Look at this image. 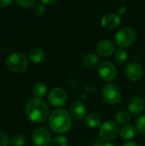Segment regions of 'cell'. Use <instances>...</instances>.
<instances>
[{
    "instance_id": "13",
    "label": "cell",
    "mask_w": 145,
    "mask_h": 146,
    "mask_svg": "<svg viewBox=\"0 0 145 146\" xmlns=\"http://www.w3.org/2000/svg\"><path fill=\"white\" fill-rule=\"evenodd\" d=\"M96 50L98 55L103 57H109L113 55L115 51V45L114 44L108 39L101 40L97 43L96 46Z\"/></svg>"
},
{
    "instance_id": "27",
    "label": "cell",
    "mask_w": 145,
    "mask_h": 146,
    "mask_svg": "<svg viewBox=\"0 0 145 146\" xmlns=\"http://www.w3.org/2000/svg\"><path fill=\"white\" fill-rule=\"evenodd\" d=\"M9 137L6 133L0 132V146H8L9 145Z\"/></svg>"
},
{
    "instance_id": "10",
    "label": "cell",
    "mask_w": 145,
    "mask_h": 146,
    "mask_svg": "<svg viewBox=\"0 0 145 146\" xmlns=\"http://www.w3.org/2000/svg\"><path fill=\"white\" fill-rule=\"evenodd\" d=\"M126 72V77L132 80V81H138L142 79L143 74H144V70H143V67L141 66V64L136 61H132L130 62L125 69Z\"/></svg>"
},
{
    "instance_id": "21",
    "label": "cell",
    "mask_w": 145,
    "mask_h": 146,
    "mask_svg": "<svg viewBox=\"0 0 145 146\" xmlns=\"http://www.w3.org/2000/svg\"><path fill=\"white\" fill-rule=\"evenodd\" d=\"M127 52L125 49H119L115 52V61L119 64H123L127 60Z\"/></svg>"
},
{
    "instance_id": "17",
    "label": "cell",
    "mask_w": 145,
    "mask_h": 146,
    "mask_svg": "<svg viewBox=\"0 0 145 146\" xmlns=\"http://www.w3.org/2000/svg\"><path fill=\"white\" fill-rule=\"evenodd\" d=\"M47 93V86L43 82H37L32 86V94L35 96L36 98H44Z\"/></svg>"
},
{
    "instance_id": "31",
    "label": "cell",
    "mask_w": 145,
    "mask_h": 146,
    "mask_svg": "<svg viewBox=\"0 0 145 146\" xmlns=\"http://www.w3.org/2000/svg\"><path fill=\"white\" fill-rule=\"evenodd\" d=\"M123 146H138V144L136 142H133V141H128L126 143H125Z\"/></svg>"
},
{
    "instance_id": "18",
    "label": "cell",
    "mask_w": 145,
    "mask_h": 146,
    "mask_svg": "<svg viewBox=\"0 0 145 146\" xmlns=\"http://www.w3.org/2000/svg\"><path fill=\"white\" fill-rule=\"evenodd\" d=\"M83 62L85 67H87L89 68H93L98 64L99 57L94 53H89L84 57Z\"/></svg>"
},
{
    "instance_id": "30",
    "label": "cell",
    "mask_w": 145,
    "mask_h": 146,
    "mask_svg": "<svg viewBox=\"0 0 145 146\" xmlns=\"http://www.w3.org/2000/svg\"><path fill=\"white\" fill-rule=\"evenodd\" d=\"M91 146H103V140L102 139H97L93 142V144L91 145Z\"/></svg>"
},
{
    "instance_id": "28",
    "label": "cell",
    "mask_w": 145,
    "mask_h": 146,
    "mask_svg": "<svg viewBox=\"0 0 145 146\" xmlns=\"http://www.w3.org/2000/svg\"><path fill=\"white\" fill-rule=\"evenodd\" d=\"M126 7L125 5H121L119 7L118 9V15H125L126 12Z\"/></svg>"
},
{
    "instance_id": "14",
    "label": "cell",
    "mask_w": 145,
    "mask_h": 146,
    "mask_svg": "<svg viewBox=\"0 0 145 146\" xmlns=\"http://www.w3.org/2000/svg\"><path fill=\"white\" fill-rule=\"evenodd\" d=\"M121 24V17L117 14H107L101 21V25L106 29H114Z\"/></svg>"
},
{
    "instance_id": "2",
    "label": "cell",
    "mask_w": 145,
    "mask_h": 146,
    "mask_svg": "<svg viewBox=\"0 0 145 146\" xmlns=\"http://www.w3.org/2000/svg\"><path fill=\"white\" fill-rule=\"evenodd\" d=\"M26 113L30 121L35 123H41L48 118L50 110L44 101L34 98L28 101Z\"/></svg>"
},
{
    "instance_id": "1",
    "label": "cell",
    "mask_w": 145,
    "mask_h": 146,
    "mask_svg": "<svg viewBox=\"0 0 145 146\" xmlns=\"http://www.w3.org/2000/svg\"><path fill=\"white\" fill-rule=\"evenodd\" d=\"M72 126L71 115L64 109L56 110L49 117V127L56 133H65Z\"/></svg>"
},
{
    "instance_id": "4",
    "label": "cell",
    "mask_w": 145,
    "mask_h": 146,
    "mask_svg": "<svg viewBox=\"0 0 145 146\" xmlns=\"http://www.w3.org/2000/svg\"><path fill=\"white\" fill-rule=\"evenodd\" d=\"M136 39V33L133 29L128 27H122L117 31L115 36V44L120 49H124L130 46Z\"/></svg>"
},
{
    "instance_id": "16",
    "label": "cell",
    "mask_w": 145,
    "mask_h": 146,
    "mask_svg": "<svg viewBox=\"0 0 145 146\" xmlns=\"http://www.w3.org/2000/svg\"><path fill=\"white\" fill-rule=\"evenodd\" d=\"M136 134H137V128L132 125H126L120 131L121 138L125 140H130L133 139L136 136Z\"/></svg>"
},
{
    "instance_id": "24",
    "label": "cell",
    "mask_w": 145,
    "mask_h": 146,
    "mask_svg": "<svg viewBox=\"0 0 145 146\" xmlns=\"http://www.w3.org/2000/svg\"><path fill=\"white\" fill-rule=\"evenodd\" d=\"M10 142L13 146H23L25 144V138L21 134H17L12 137Z\"/></svg>"
},
{
    "instance_id": "32",
    "label": "cell",
    "mask_w": 145,
    "mask_h": 146,
    "mask_svg": "<svg viewBox=\"0 0 145 146\" xmlns=\"http://www.w3.org/2000/svg\"><path fill=\"white\" fill-rule=\"evenodd\" d=\"M56 2V0H54V1H45V0H43V1H41V3L42 4H53Z\"/></svg>"
},
{
    "instance_id": "33",
    "label": "cell",
    "mask_w": 145,
    "mask_h": 146,
    "mask_svg": "<svg viewBox=\"0 0 145 146\" xmlns=\"http://www.w3.org/2000/svg\"><path fill=\"white\" fill-rule=\"evenodd\" d=\"M103 146H115V145H113V144H110V143H106V144H104Z\"/></svg>"
},
{
    "instance_id": "23",
    "label": "cell",
    "mask_w": 145,
    "mask_h": 146,
    "mask_svg": "<svg viewBox=\"0 0 145 146\" xmlns=\"http://www.w3.org/2000/svg\"><path fill=\"white\" fill-rule=\"evenodd\" d=\"M51 146H68V140L63 136H56L52 140Z\"/></svg>"
},
{
    "instance_id": "3",
    "label": "cell",
    "mask_w": 145,
    "mask_h": 146,
    "mask_svg": "<svg viewBox=\"0 0 145 146\" xmlns=\"http://www.w3.org/2000/svg\"><path fill=\"white\" fill-rule=\"evenodd\" d=\"M6 67L14 73H21L27 68L28 59L23 53H13L7 57Z\"/></svg>"
},
{
    "instance_id": "8",
    "label": "cell",
    "mask_w": 145,
    "mask_h": 146,
    "mask_svg": "<svg viewBox=\"0 0 145 146\" xmlns=\"http://www.w3.org/2000/svg\"><path fill=\"white\" fill-rule=\"evenodd\" d=\"M98 74L105 81H112L117 76V69L110 62H103L98 67Z\"/></svg>"
},
{
    "instance_id": "29",
    "label": "cell",
    "mask_w": 145,
    "mask_h": 146,
    "mask_svg": "<svg viewBox=\"0 0 145 146\" xmlns=\"http://www.w3.org/2000/svg\"><path fill=\"white\" fill-rule=\"evenodd\" d=\"M12 1H8V0H1L0 1V7H7L9 4H10Z\"/></svg>"
},
{
    "instance_id": "22",
    "label": "cell",
    "mask_w": 145,
    "mask_h": 146,
    "mask_svg": "<svg viewBox=\"0 0 145 146\" xmlns=\"http://www.w3.org/2000/svg\"><path fill=\"white\" fill-rule=\"evenodd\" d=\"M136 128L139 133L145 135V115L138 118L136 121Z\"/></svg>"
},
{
    "instance_id": "19",
    "label": "cell",
    "mask_w": 145,
    "mask_h": 146,
    "mask_svg": "<svg viewBox=\"0 0 145 146\" xmlns=\"http://www.w3.org/2000/svg\"><path fill=\"white\" fill-rule=\"evenodd\" d=\"M85 123L89 127L91 128H96L97 127H99L102 123V119L100 117L99 115L97 114H91L88 116H86L85 118Z\"/></svg>"
},
{
    "instance_id": "12",
    "label": "cell",
    "mask_w": 145,
    "mask_h": 146,
    "mask_svg": "<svg viewBox=\"0 0 145 146\" xmlns=\"http://www.w3.org/2000/svg\"><path fill=\"white\" fill-rule=\"evenodd\" d=\"M145 108V104L144 99L140 97H134L132 98L127 106L128 111L132 115H141Z\"/></svg>"
},
{
    "instance_id": "26",
    "label": "cell",
    "mask_w": 145,
    "mask_h": 146,
    "mask_svg": "<svg viewBox=\"0 0 145 146\" xmlns=\"http://www.w3.org/2000/svg\"><path fill=\"white\" fill-rule=\"evenodd\" d=\"M16 3H18L19 5H21V7L23 8H26V9H29V8H32L35 3H36V1L35 0H28V1H16Z\"/></svg>"
},
{
    "instance_id": "7",
    "label": "cell",
    "mask_w": 145,
    "mask_h": 146,
    "mask_svg": "<svg viewBox=\"0 0 145 146\" xmlns=\"http://www.w3.org/2000/svg\"><path fill=\"white\" fill-rule=\"evenodd\" d=\"M67 92L61 87H55L49 92L48 101L54 107L63 106L67 103Z\"/></svg>"
},
{
    "instance_id": "20",
    "label": "cell",
    "mask_w": 145,
    "mask_h": 146,
    "mask_svg": "<svg viewBox=\"0 0 145 146\" xmlns=\"http://www.w3.org/2000/svg\"><path fill=\"white\" fill-rule=\"evenodd\" d=\"M115 121H117V123L121 125L126 124L131 121V114L125 110L119 111L115 115Z\"/></svg>"
},
{
    "instance_id": "25",
    "label": "cell",
    "mask_w": 145,
    "mask_h": 146,
    "mask_svg": "<svg viewBox=\"0 0 145 146\" xmlns=\"http://www.w3.org/2000/svg\"><path fill=\"white\" fill-rule=\"evenodd\" d=\"M45 12V7L44 4L42 3H39V4H37L35 7H34V9H33V13L35 14V15L37 16H42Z\"/></svg>"
},
{
    "instance_id": "11",
    "label": "cell",
    "mask_w": 145,
    "mask_h": 146,
    "mask_svg": "<svg viewBox=\"0 0 145 146\" xmlns=\"http://www.w3.org/2000/svg\"><path fill=\"white\" fill-rule=\"evenodd\" d=\"M70 115L77 121H81L86 115V107L80 101H74L71 104L69 109Z\"/></svg>"
},
{
    "instance_id": "5",
    "label": "cell",
    "mask_w": 145,
    "mask_h": 146,
    "mask_svg": "<svg viewBox=\"0 0 145 146\" xmlns=\"http://www.w3.org/2000/svg\"><path fill=\"white\" fill-rule=\"evenodd\" d=\"M118 133L119 127L112 121H105L99 129V137L102 140L106 142L114 140L118 136Z\"/></svg>"
},
{
    "instance_id": "6",
    "label": "cell",
    "mask_w": 145,
    "mask_h": 146,
    "mask_svg": "<svg viewBox=\"0 0 145 146\" xmlns=\"http://www.w3.org/2000/svg\"><path fill=\"white\" fill-rule=\"evenodd\" d=\"M102 96L103 100L109 104H116L121 98L120 89L114 84L106 85L102 91Z\"/></svg>"
},
{
    "instance_id": "15",
    "label": "cell",
    "mask_w": 145,
    "mask_h": 146,
    "mask_svg": "<svg viewBox=\"0 0 145 146\" xmlns=\"http://www.w3.org/2000/svg\"><path fill=\"white\" fill-rule=\"evenodd\" d=\"M28 56L29 59L34 62V63H39L41 62L45 56V53L44 51V50H42L39 47H34L32 50H30L29 53H28Z\"/></svg>"
},
{
    "instance_id": "9",
    "label": "cell",
    "mask_w": 145,
    "mask_h": 146,
    "mask_svg": "<svg viewBox=\"0 0 145 146\" xmlns=\"http://www.w3.org/2000/svg\"><path fill=\"white\" fill-rule=\"evenodd\" d=\"M32 140L35 146H48L50 142V133L45 127H38L32 133Z\"/></svg>"
}]
</instances>
